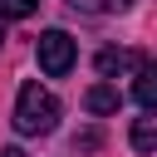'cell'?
<instances>
[{
	"instance_id": "obj_1",
	"label": "cell",
	"mask_w": 157,
	"mask_h": 157,
	"mask_svg": "<svg viewBox=\"0 0 157 157\" xmlns=\"http://www.w3.org/2000/svg\"><path fill=\"white\" fill-rule=\"evenodd\" d=\"M54 123H59V98H54L49 88H39L34 78L20 83V98H15V128H20L25 137H34V132H49Z\"/></svg>"
},
{
	"instance_id": "obj_2",
	"label": "cell",
	"mask_w": 157,
	"mask_h": 157,
	"mask_svg": "<svg viewBox=\"0 0 157 157\" xmlns=\"http://www.w3.org/2000/svg\"><path fill=\"white\" fill-rule=\"evenodd\" d=\"M34 54H39V69H44L49 78H64V74L74 69V59H78V49H74V39H69L64 29H44L39 44H34Z\"/></svg>"
},
{
	"instance_id": "obj_3",
	"label": "cell",
	"mask_w": 157,
	"mask_h": 157,
	"mask_svg": "<svg viewBox=\"0 0 157 157\" xmlns=\"http://www.w3.org/2000/svg\"><path fill=\"white\" fill-rule=\"evenodd\" d=\"M123 69H142V59L128 54V49H103V54H98V74H103V78H113V74H123Z\"/></svg>"
},
{
	"instance_id": "obj_4",
	"label": "cell",
	"mask_w": 157,
	"mask_h": 157,
	"mask_svg": "<svg viewBox=\"0 0 157 157\" xmlns=\"http://www.w3.org/2000/svg\"><path fill=\"white\" fill-rule=\"evenodd\" d=\"M132 147L157 152V108H147V118H132Z\"/></svg>"
},
{
	"instance_id": "obj_5",
	"label": "cell",
	"mask_w": 157,
	"mask_h": 157,
	"mask_svg": "<svg viewBox=\"0 0 157 157\" xmlns=\"http://www.w3.org/2000/svg\"><path fill=\"white\" fill-rule=\"evenodd\" d=\"M83 108H88V113H118V88H113V83H93V88L83 93Z\"/></svg>"
},
{
	"instance_id": "obj_6",
	"label": "cell",
	"mask_w": 157,
	"mask_h": 157,
	"mask_svg": "<svg viewBox=\"0 0 157 157\" xmlns=\"http://www.w3.org/2000/svg\"><path fill=\"white\" fill-rule=\"evenodd\" d=\"M132 98L142 108H157V64H142L137 69V83H132Z\"/></svg>"
},
{
	"instance_id": "obj_7",
	"label": "cell",
	"mask_w": 157,
	"mask_h": 157,
	"mask_svg": "<svg viewBox=\"0 0 157 157\" xmlns=\"http://www.w3.org/2000/svg\"><path fill=\"white\" fill-rule=\"evenodd\" d=\"M74 10H83V15H118V10H128V0H69Z\"/></svg>"
},
{
	"instance_id": "obj_8",
	"label": "cell",
	"mask_w": 157,
	"mask_h": 157,
	"mask_svg": "<svg viewBox=\"0 0 157 157\" xmlns=\"http://www.w3.org/2000/svg\"><path fill=\"white\" fill-rule=\"evenodd\" d=\"M39 10V0H0V20H29Z\"/></svg>"
},
{
	"instance_id": "obj_9",
	"label": "cell",
	"mask_w": 157,
	"mask_h": 157,
	"mask_svg": "<svg viewBox=\"0 0 157 157\" xmlns=\"http://www.w3.org/2000/svg\"><path fill=\"white\" fill-rule=\"evenodd\" d=\"M98 147V132H83V137H74V152H93Z\"/></svg>"
},
{
	"instance_id": "obj_10",
	"label": "cell",
	"mask_w": 157,
	"mask_h": 157,
	"mask_svg": "<svg viewBox=\"0 0 157 157\" xmlns=\"http://www.w3.org/2000/svg\"><path fill=\"white\" fill-rule=\"evenodd\" d=\"M0 157H25V152H20V147H5V152H0Z\"/></svg>"
},
{
	"instance_id": "obj_11",
	"label": "cell",
	"mask_w": 157,
	"mask_h": 157,
	"mask_svg": "<svg viewBox=\"0 0 157 157\" xmlns=\"http://www.w3.org/2000/svg\"><path fill=\"white\" fill-rule=\"evenodd\" d=\"M0 44H5V29H0Z\"/></svg>"
}]
</instances>
